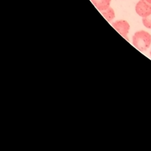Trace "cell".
Here are the masks:
<instances>
[{
	"mask_svg": "<svg viewBox=\"0 0 151 151\" xmlns=\"http://www.w3.org/2000/svg\"><path fill=\"white\" fill-rule=\"evenodd\" d=\"M132 44L138 50L145 51L151 44V35L146 31H138L132 37Z\"/></svg>",
	"mask_w": 151,
	"mask_h": 151,
	"instance_id": "6da1fadb",
	"label": "cell"
},
{
	"mask_svg": "<svg viewBox=\"0 0 151 151\" xmlns=\"http://www.w3.org/2000/svg\"><path fill=\"white\" fill-rule=\"evenodd\" d=\"M111 25L119 34L126 40L129 41L127 35L130 30V25L127 21L123 19L117 20L113 22Z\"/></svg>",
	"mask_w": 151,
	"mask_h": 151,
	"instance_id": "7a4b0ae2",
	"label": "cell"
},
{
	"mask_svg": "<svg viewBox=\"0 0 151 151\" xmlns=\"http://www.w3.org/2000/svg\"><path fill=\"white\" fill-rule=\"evenodd\" d=\"M135 10L139 16L146 17L151 14V4L146 0H140L136 5Z\"/></svg>",
	"mask_w": 151,
	"mask_h": 151,
	"instance_id": "3957f363",
	"label": "cell"
},
{
	"mask_svg": "<svg viewBox=\"0 0 151 151\" xmlns=\"http://www.w3.org/2000/svg\"><path fill=\"white\" fill-rule=\"evenodd\" d=\"M91 2L99 11H102L110 6L111 0H91Z\"/></svg>",
	"mask_w": 151,
	"mask_h": 151,
	"instance_id": "277c9868",
	"label": "cell"
},
{
	"mask_svg": "<svg viewBox=\"0 0 151 151\" xmlns=\"http://www.w3.org/2000/svg\"><path fill=\"white\" fill-rule=\"evenodd\" d=\"M101 15L104 17V18L108 21L111 22L113 20V19L115 17V13L113 10V9L109 6L107 9L100 11Z\"/></svg>",
	"mask_w": 151,
	"mask_h": 151,
	"instance_id": "5b68a950",
	"label": "cell"
},
{
	"mask_svg": "<svg viewBox=\"0 0 151 151\" xmlns=\"http://www.w3.org/2000/svg\"><path fill=\"white\" fill-rule=\"evenodd\" d=\"M142 22L145 27L149 29H151V14L143 18Z\"/></svg>",
	"mask_w": 151,
	"mask_h": 151,
	"instance_id": "8992f818",
	"label": "cell"
},
{
	"mask_svg": "<svg viewBox=\"0 0 151 151\" xmlns=\"http://www.w3.org/2000/svg\"><path fill=\"white\" fill-rule=\"evenodd\" d=\"M147 2H148L149 3H150V4H151V0H146Z\"/></svg>",
	"mask_w": 151,
	"mask_h": 151,
	"instance_id": "52a82bcc",
	"label": "cell"
},
{
	"mask_svg": "<svg viewBox=\"0 0 151 151\" xmlns=\"http://www.w3.org/2000/svg\"><path fill=\"white\" fill-rule=\"evenodd\" d=\"M150 56H151V51H150Z\"/></svg>",
	"mask_w": 151,
	"mask_h": 151,
	"instance_id": "ba28073f",
	"label": "cell"
},
{
	"mask_svg": "<svg viewBox=\"0 0 151 151\" xmlns=\"http://www.w3.org/2000/svg\"></svg>",
	"mask_w": 151,
	"mask_h": 151,
	"instance_id": "9c48e42d",
	"label": "cell"
}]
</instances>
